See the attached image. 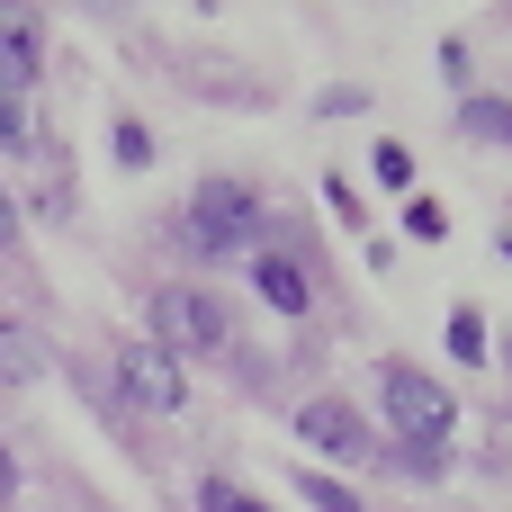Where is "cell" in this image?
I'll return each instance as SVG.
<instances>
[{"label":"cell","mask_w":512,"mask_h":512,"mask_svg":"<svg viewBox=\"0 0 512 512\" xmlns=\"http://www.w3.org/2000/svg\"><path fill=\"white\" fill-rule=\"evenodd\" d=\"M9 495H18V459L0 450V504H9Z\"/></svg>","instance_id":"cell-18"},{"label":"cell","mask_w":512,"mask_h":512,"mask_svg":"<svg viewBox=\"0 0 512 512\" xmlns=\"http://www.w3.org/2000/svg\"><path fill=\"white\" fill-rule=\"evenodd\" d=\"M378 180L405 189V180H414V153H405V144H378Z\"/></svg>","instance_id":"cell-15"},{"label":"cell","mask_w":512,"mask_h":512,"mask_svg":"<svg viewBox=\"0 0 512 512\" xmlns=\"http://www.w3.org/2000/svg\"><path fill=\"white\" fill-rule=\"evenodd\" d=\"M36 126H27V99H0V153H27Z\"/></svg>","instance_id":"cell-12"},{"label":"cell","mask_w":512,"mask_h":512,"mask_svg":"<svg viewBox=\"0 0 512 512\" xmlns=\"http://www.w3.org/2000/svg\"><path fill=\"white\" fill-rule=\"evenodd\" d=\"M144 162H153V135L126 117V126H117V171H144Z\"/></svg>","instance_id":"cell-13"},{"label":"cell","mask_w":512,"mask_h":512,"mask_svg":"<svg viewBox=\"0 0 512 512\" xmlns=\"http://www.w3.org/2000/svg\"><path fill=\"white\" fill-rule=\"evenodd\" d=\"M153 342H162L171 360H225V351H234V315H225V297H207V288H162V297H153Z\"/></svg>","instance_id":"cell-3"},{"label":"cell","mask_w":512,"mask_h":512,"mask_svg":"<svg viewBox=\"0 0 512 512\" xmlns=\"http://www.w3.org/2000/svg\"><path fill=\"white\" fill-rule=\"evenodd\" d=\"M297 441H306V450H324V459H351V468H360V459H378V432H369L342 396H315V405L297 414Z\"/></svg>","instance_id":"cell-5"},{"label":"cell","mask_w":512,"mask_h":512,"mask_svg":"<svg viewBox=\"0 0 512 512\" xmlns=\"http://www.w3.org/2000/svg\"><path fill=\"white\" fill-rule=\"evenodd\" d=\"M405 225H414V234H423V243H441V234H450V216H441V207H432V198H414V207H405Z\"/></svg>","instance_id":"cell-16"},{"label":"cell","mask_w":512,"mask_h":512,"mask_svg":"<svg viewBox=\"0 0 512 512\" xmlns=\"http://www.w3.org/2000/svg\"><path fill=\"white\" fill-rule=\"evenodd\" d=\"M252 288H261V306H279V315H306V306H315V279H306L297 252H252Z\"/></svg>","instance_id":"cell-7"},{"label":"cell","mask_w":512,"mask_h":512,"mask_svg":"<svg viewBox=\"0 0 512 512\" xmlns=\"http://www.w3.org/2000/svg\"><path fill=\"white\" fill-rule=\"evenodd\" d=\"M459 126H468L477 144H512V99H468V108H459Z\"/></svg>","instance_id":"cell-9"},{"label":"cell","mask_w":512,"mask_h":512,"mask_svg":"<svg viewBox=\"0 0 512 512\" xmlns=\"http://www.w3.org/2000/svg\"><path fill=\"white\" fill-rule=\"evenodd\" d=\"M27 9H36V0H27Z\"/></svg>","instance_id":"cell-20"},{"label":"cell","mask_w":512,"mask_h":512,"mask_svg":"<svg viewBox=\"0 0 512 512\" xmlns=\"http://www.w3.org/2000/svg\"><path fill=\"white\" fill-rule=\"evenodd\" d=\"M0 252H18V198L0 189Z\"/></svg>","instance_id":"cell-17"},{"label":"cell","mask_w":512,"mask_h":512,"mask_svg":"<svg viewBox=\"0 0 512 512\" xmlns=\"http://www.w3.org/2000/svg\"><path fill=\"white\" fill-rule=\"evenodd\" d=\"M36 63H45L36 9H27V0H0V99H18V90L36 81Z\"/></svg>","instance_id":"cell-6"},{"label":"cell","mask_w":512,"mask_h":512,"mask_svg":"<svg viewBox=\"0 0 512 512\" xmlns=\"http://www.w3.org/2000/svg\"><path fill=\"white\" fill-rule=\"evenodd\" d=\"M297 495L315 512H360V495H342V477H297Z\"/></svg>","instance_id":"cell-11"},{"label":"cell","mask_w":512,"mask_h":512,"mask_svg":"<svg viewBox=\"0 0 512 512\" xmlns=\"http://www.w3.org/2000/svg\"><path fill=\"white\" fill-rule=\"evenodd\" d=\"M243 512H261V504H252V495H243Z\"/></svg>","instance_id":"cell-19"},{"label":"cell","mask_w":512,"mask_h":512,"mask_svg":"<svg viewBox=\"0 0 512 512\" xmlns=\"http://www.w3.org/2000/svg\"><path fill=\"white\" fill-rule=\"evenodd\" d=\"M261 225H270V207H261V189H243V180H198V198H189V216H180V234H189L198 252H261Z\"/></svg>","instance_id":"cell-2"},{"label":"cell","mask_w":512,"mask_h":512,"mask_svg":"<svg viewBox=\"0 0 512 512\" xmlns=\"http://www.w3.org/2000/svg\"><path fill=\"white\" fill-rule=\"evenodd\" d=\"M450 351H459L468 369H486V324H477V306H459V315H450Z\"/></svg>","instance_id":"cell-10"},{"label":"cell","mask_w":512,"mask_h":512,"mask_svg":"<svg viewBox=\"0 0 512 512\" xmlns=\"http://www.w3.org/2000/svg\"><path fill=\"white\" fill-rule=\"evenodd\" d=\"M324 207H333V216H342V225H360V216H369V207H360V189H351V180H342V171H333V180H324Z\"/></svg>","instance_id":"cell-14"},{"label":"cell","mask_w":512,"mask_h":512,"mask_svg":"<svg viewBox=\"0 0 512 512\" xmlns=\"http://www.w3.org/2000/svg\"><path fill=\"white\" fill-rule=\"evenodd\" d=\"M117 396H126L135 414H180V405H189V378H180V360H171L162 342H126V351H117Z\"/></svg>","instance_id":"cell-4"},{"label":"cell","mask_w":512,"mask_h":512,"mask_svg":"<svg viewBox=\"0 0 512 512\" xmlns=\"http://www.w3.org/2000/svg\"><path fill=\"white\" fill-rule=\"evenodd\" d=\"M45 369H54V351H45L27 324H9V315H0V387H36Z\"/></svg>","instance_id":"cell-8"},{"label":"cell","mask_w":512,"mask_h":512,"mask_svg":"<svg viewBox=\"0 0 512 512\" xmlns=\"http://www.w3.org/2000/svg\"><path fill=\"white\" fill-rule=\"evenodd\" d=\"M378 396H387V423H396L405 459L441 468V441H450V423H459L450 387H441L432 369H405V360H387V369H378Z\"/></svg>","instance_id":"cell-1"}]
</instances>
